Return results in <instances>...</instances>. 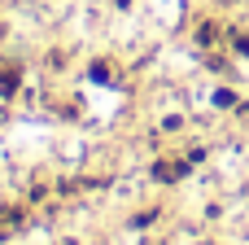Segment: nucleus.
<instances>
[{"mask_svg":"<svg viewBox=\"0 0 249 245\" xmlns=\"http://www.w3.org/2000/svg\"><path fill=\"white\" fill-rule=\"evenodd\" d=\"M184 171H188V162H158V167H153V175H158L162 184H171V180H179Z\"/></svg>","mask_w":249,"mask_h":245,"instance_id":"obj_1","label":"nucleus"},{"mask_svg":"<svg viewBox=\"0 0 249 245\" xmlns=\"http://www.w3.org/2000/svg\"><path fill=\"white\" fill-rule=\"evenodd\" d=\"M18 224H22L18 210H0V228H18ZM0 237H4V232H0Z\"/></svg>","mask_w":249,"mask_h":245,"instance_id":"obj_2","label":"nucleus"},{"mask_svg":"<svg viewBox=\"0 0 249 245\" xmlns=\"http://www.w3.org/2000/svg\"><path fill=\"white\" fill-rule=\"evenodd\" d=\"M13 83H18V75H13V70H4V75H0V96H4V92H13Z\"/></svg>","mask_w":249,"mask_h":245,"instance_id":"obj_3","label":"nucleus"},{"mask_svg":"<svg viewBox=\"0 0 249 245\" xmlns=\"http://www.w3.org/2000/svg\"><path fill=\"white\" fill-rule=\"evenodd\" d=\"M236 44H241V53H245V57H249V39H245V35H241V39H236Z\"/></svg>","mask_w":249,"mask_h":245,"instance_id":"obj_4","label":"nucleus"},{"mask_svg":"<svg viewBox=\"0 0 249 245\" xmlns=\"http://www.w3.org/2000/svg\"><path fill=\"white\" fill-rule=\"evenodd\" d=\"M241 118H245V123H249V105H241Z\"/></svg>","mask_w":249,"mask_h":245,"instance_id":"obj_5","label":"nucleus"}]
</instances>
